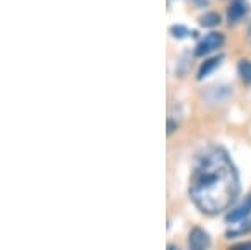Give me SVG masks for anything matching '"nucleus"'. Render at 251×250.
I'll return each mask as SVG.
<instances>
[{
  "instance_id": "1",
  "label": "nucleus",
  "mask_w": 251,
  "mask_h": 250,
  "mask_svg": "<svg viewBox=\"0 0 251 250\" xmlns=\"http://www.w3.org/2000/svg\"><path fill=\"white\" fill-rule=\"evenodd\" d=\"M238 173L228 153L221 148H209L198 158L189 181V195L198 208L214 215L228 210L236 200Z\"/></svg>"
},
{
  "instance_id": "2",
  "label": "nucleus",
  "mask_w": 251,
  "mask_h": 250,
  "mask_svg": "<svg viewBox=\"0 0 251 250\" xmlns=\"http://www.w3.org/2000/svg\"><path fill=\"white\" fill-rule=\"evenodd\" d=\"M225 42V37L220 32H209L208 35H204V39H201L196 44V49H194V56L196 57H203V56L211 54L213 51L220 49Z\"/></svg>"
},
{
  "instance_id": "3",
  "label": "nucleus",
  "mask_w": 251,
  "mask_h": 250,
  "mask_svg": "<svg viewBox=\"0 0 251 250\" xmlns=\"http://www.w3.org/2000/svg\"><path fill=\"white\" fill-rule=\"evenodd\" d=\"M209 235L203 228H193L189 233V250H208L209 249Z\"/></svg>"
},
{
  "instance_id": "4",
  "label": "nucleus",
  "mask_w": 251,
  "mask_h": 250,
  "mask_svg": "<svg viewBox=\"0 0 251 250\" xmlns=\"http://www.w3.org/2000/svg\"><path fill=\"white\" fill-rule=\"evenodd\" d=\"M250 213H251V195L243 201L240 207H236L234 210H231L226 215V222H228V223H236V222L245 220Z\"/></svg>"
},
{
  "instance_id": "5",
  "label": "nucleus",
  "mask_w": 251,
  "mask_h": 250,
  "mask_svg": "<svg viewBox=\"0 0 251 250\" xmlns=\"http://www.w3.org/2000/svg\"><path fill=\"white\" fill-rule=\"evenodd\" d=\"M246 12H248V7H246L245 0H233L231 7L228 9V22L238 24L246 15Z\"/></svg>"
},
{
  "instance_id": "6",
  "label": "nucleus",
  "mask_w": 251,
  "mask_h": 250,
  "mask_svg": "<svg viewBox=\"0 0 251 250\" xmlns=\"http://www.w3.org/2000/svg\"><path fill=\"white\" fill-rule=\"evenodd\" d=\"M221 60H223V56H214V57L211 59H208L206 62L203 64V66L200 67V71H198V79H204V78H208L211 72L216 69V67H220V64H221Z\"/></svg>"
},
{
  "instance_id": "7",
  "label": "nucleus",
  "mask_w": 251,
  "mask_h": 250,
  "mask_svg": "<svg viewBox=\"0 0 251 250\" xmlns=\"http://www.w3.org/2000/svg\"><path fill=\"white\" fill-rule=\"evenodd\" d=\"M220 22H221V17L216 12H206V14H203L200 17V24L203 27H216V26H220Z\"/></svg>"
},
{
  "instance_id": "8",
  "label": "nucleus",
  "mask_w": 251,
  "mask_h": 250,
  "mask_svg": "<svg viewBox=\"0 0 251 250\" xmlns=\"http://www.w3.org/2000/svg\"><path fill=\"white\" fill-rule=\"evenodd\" d=\"M238 74L241 76V79L245 83L251 84V60L248 59H241L238 62Z\"/></svg>"
},
{
  "instance_id": "9",
  "label": "nucleus",
  "mask_w": 251,
  "mask_h": 250,
  "mask_svg": "<svg viewBox=\"0 0 251 250\" xmlns=\"http://www.w3.org/2000/svg\"><path fill=\"white\" fill-rule=\"evenodd\" d=\"M169 32H171V35H173V37H176V39H184V37H188V35H189V29H188V27H184V26H181V24L173 26L171 29H169Z\"/></svg>"
},
{
  "instance_id": "10",
  "label": "nucleus",
  "mask_w": 251,
  "mask_h": 250,
  "mask_svg": "<svg viewBox=\"0 0 251 250\" xmlns=\"http://www.w3.org/2000/svg\"><path fill=\"white\" fill-rule=\"evenodd\" d=\"M229 250H251V242H243V244L234 245Z\"/></svg>"
},
{
  "instance_id": "11",
  "label": "nucleus",
  "mask_w": 251,
  "mask_h": 250,
  "mask_svg": "<svg viewBox=\"0 0 251 250\" xmlns=\"http://www.w3.org/2000/svg\"><path fill=\"white\" fill-rule=\"evenodd\" d=\"M194 5H200V7H206L208 5V0H191Z\"/></svg>"
},
{
  "instance_id": "12",
  "label": "nucleus",
  "mask_w": 251,
  "mask_h": 250,
  "mask_svg": "<svg viewBox=\"0 0 251 250\" xmlns=\"http://www.w3.org/2000/svg\"><path fill=\"white\" fill-rule=\"evenodd\" d=\"M246 39H248V42H250V46H251V22H250V26H248V30H246Z\"/></svg>"
}]
</instances>
